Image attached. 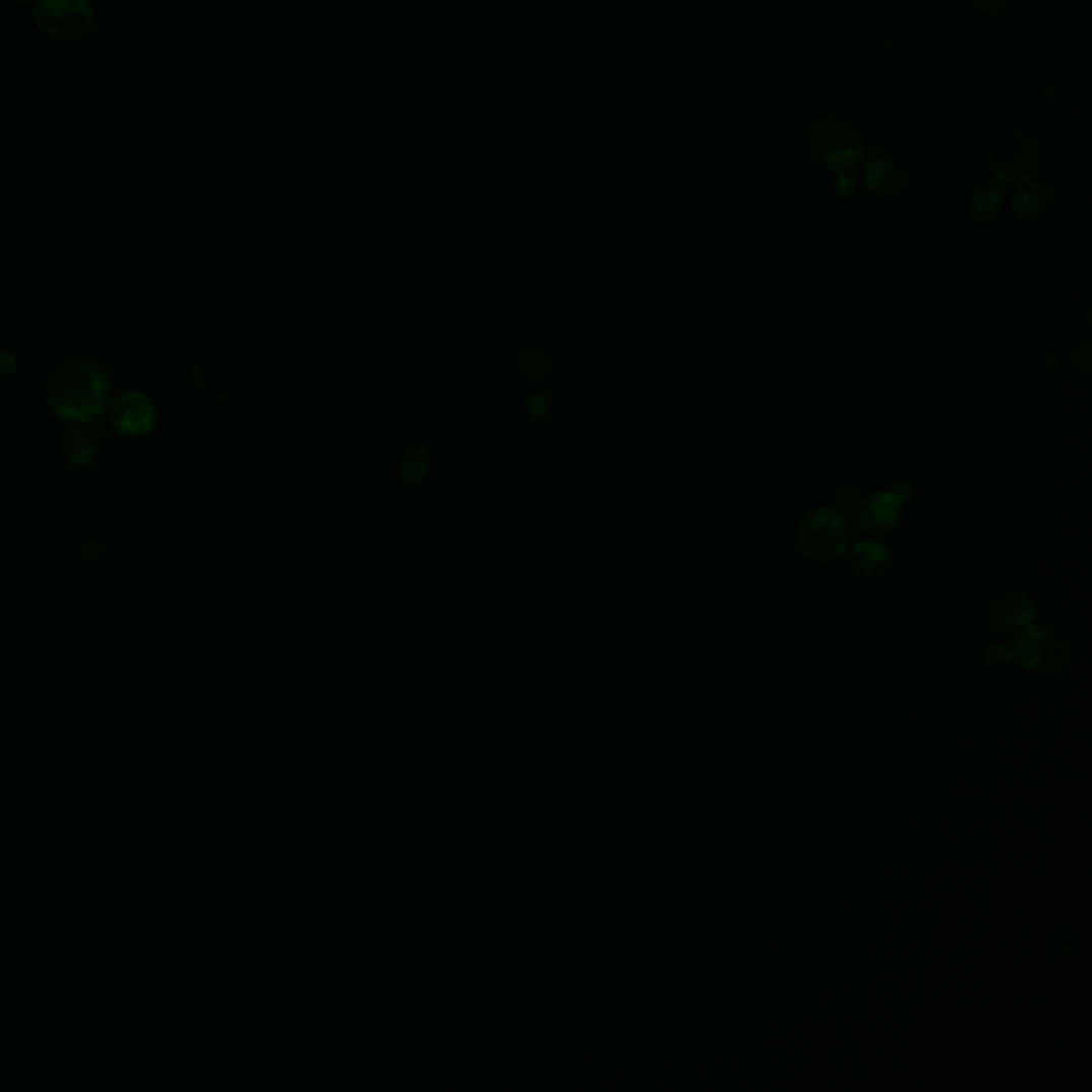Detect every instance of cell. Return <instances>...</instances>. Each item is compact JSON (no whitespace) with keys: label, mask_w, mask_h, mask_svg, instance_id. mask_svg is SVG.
<instances>
[{"label":"cell","mask_w":1092,"mask_h":1092,"mask_svg":"<svg viewBox=\"0 0 1092 1092\" xmlns=\"http://www.w3.org/2000/svg\"><path fill=\"white\" fill-rule=\"evenodd\" d=\"M986 160L1003 187H1026L1041 167V148L1028 131L1007 125L988 137Z\"/></svg>","instance_id":"cell-2"},{"label":"cell","mask_w":1092,"mask_h":1092,"mask_svg":"<svg viewBox=\"0 0 1092 1092\" xmlns=\"http://www.w3.org/2000/svg\"><path fill=\"white\" fill-rule=\"evenodd\" d=\"M112 393L107 369L92 359H73L54 369L48 380V402L56 417L88 423L105 410Z\"/></svg>","instance_id":"cell-1"},{"label":"cell","mask_w":1092,"mask_h":1092,"mask_svg":"<svg viewBox=\"0 0 1092 1092\" xmlns=\"http://www.w3.org/2000/svg\"><path fill=\"white\" fill-rule=\"evenodd\" d=\"M15 369V357L7 350H0V376H7Z\"/></svg>","instance_id":"cell-19"},{"label":"cell","mask_w":1092,"mask_h":1092,"mask_svg":"<svg viewBox=\"0 0 1092 1092\" xmlns=\"http://www.w3.org/2000/svg\"><path fill=\"white\" fill-rule=\"evenodd\" d=\"M986 610H988V626H991L995 634H1005L1009 630H1022L1028 624H1033L1037 616L1033 602H1030L1022 593L1001 595L988 604Z\"/></svg>","instance_id":"cell-9"},{"label":"cell","mask_w":1092,"mask_h":1092,"mask_svg":"<svg viewBox=\"0 0 1092 1092\" xmlns=\"http://www.w3.org/2000/svg\"><path fill=\"white\" fill-rule=\"evenodd\" d=\"M34 22L56 39L73 41L92 30L94 11L88 0H37Z\"/></svg>","instance_id":"cell-6"},{"label":"cell","mask_w":1092,"mask_h":1092,"mask_svg":"<svg viewBox=\"0 0 1092 1092\" xmlns=\"http://www.w3.org/2000/svg\"><path fill=\"white\" fill-rule=\"evenodd\" d=\"M904 173L885 156H875L864 167V187L877 199H896L904 191Z\"/></svg>","instance_id":"cell-10"},{"label":"cell","mask_w":1092,"mask_h":1092,"mask_svg":"<svg viewBox=\"0 0 1092 1092\" xmlns=\"http://www.w3.org/2000/svg\"><path fill=\"white\" fill-rule=\"evenodd\" d=\"M19 3H24V0H19Z\"/></svg>","instance_id":"cell-20"},{"label":"cell","mask_w":1092,"mask_h":1092,"mask_svg":"<svg viewBox=\"0 0 1092 1092\" xmlns=\"http://www.w3.org/2000/svg\"><path fill=\"white\" fill-rule=\"evenodd\" d=\"M834 191L843 199H854L858 195V179L850 173H841L834 181Z\"/></svg>","instance_id":"cell-17"},{"label":"cell","mask_w":1092,"mask_h":1092,"mask_svg":"<svg viewBox=\"0 0 1092 1092\" xmlns=\"http://www.w3.org/2000/svg\"><path fill=\"white\" fill-rule=\"evenodd\" d=\"M1016 657L1035 674H1059L1067 670L1076 657L1071 638L1049 624H1028L1016 638Z\"/></svg>","instance_id":"cell-4"},{"label":"cell","mask_w":1092,"mask_h":1092,"mask_svg":"<svg viewBox=\"0 0 1092 1092\" xmlns=\"http://www.w3.org/2000/svg\"><path fill=\"white\" fill-rule=\"evenodd\" d=\"M852 523L836 508H817L798 525L800 553L813 562H832L850 549Z\"/></svg>","instance_id":"cell-5"},{"label":"cell","mask_w":1092,"mask_h":1092,"mask_svg":"<svg viewBox=\"0 0 1092 1092\" xmlns=\"http://www.w3.org/2000/svg\"><path fill=\"white\" fill-rule=\"evenodd\" d=\"M984 662L991 666H1007L1009 662H1012V651H1009V647L1005 645H993L986 649Z\"/></svg>","instance_id":"cell-16"},{"label":"cell","mask_w":1092,"mask_h":1092,"mask_svg":"<svg viewBox=\"0 0 1092 1092\" xmlns=\"http://www.w3.org/2000/svg\"><path fill=\"white\" fill-rule=\"evenodd\" d=\"M856 521L864 535L869 538H883L894 531V527L900 521L902 504L894 493H873V496L864 498L860 504H856Z\"/></svg>","instance_id":"cell-7"},{"label":"cell","mask_w":1092,"mask_h":1092,"mask_svg":"<svg viewBox=\"0 0 1092 1092\" xmlns=\"http://www.w3.org/2000/svg\"><path fill=\"white\" fill-rule=\"evenodd\" d=\"M852 566L862 576H877L890 566V551L875 540H860L852 549Z\"/></svg>","instance_id":"cell-12"},{"label":"cell","mask_w":1092,"mask_h":1092,"mask_svg":"<svg viewBox=\"0 0 1092 1092\" xmlns=\"http://www.w3.org/2000/svg\"><path fill=\"white\" fill-rule=\"evenodd\" d=\"M60 450H63L65 459L71 465L86 467L96 457L98 442H96L92 431H88L84 427H77V429L67 431V434L63 436V440H60Z\"/></svg>","instance_id":"cell-11"},{"label":"cell","mask_w":1092,"mask_h":1092,"mask_svg":"<svg viewBox=\"0 0 1092 1092\" xmlns=\"http://www.w3.org/2000/svg\"><path fill=\"white\" fill-rule=\"evenodd\" d=\"M112 423L125 436H146L156 425V408L148 395L129 390L112 404Z\"/></svg>","instance_id":"cell-8"},{"label":"cell","mask_w":1092,"mask_h":1092,"mask_svg":"<svg viewBox=\"0 0 1092 1092\" xmlns=\"http://www.w3.org/2000/svg\"><path fill=\"white\" fill-rule=\"evenodd\" d=\"M975 3L979 11L988 17H999L1007 7V0H975Z\"/></svg>","instance_id":"cell-18"},{"label":"cell","mask_w":1092,"mask_h":1092,"mask_svg":"<svg viewBox=\"0 0 1092 1092\" xmlns=\"http://www.w3.org/2000/svg\"><path fill=\"white\" fill-rule=\"evenodd\" d=\"M1049 201V191L1045 181H1035L1033 187H1024L1014 195L1012 208L1020 218H1035L1043 205Z\"/></svg>","instance_id":"cell-14"},{"label":"cell","mask_w":1092,"mask_h":1092,"mask_svg":"<svg viewBox=\"0 0 1092 1092\" xmlns=\"http://www.w3.org/2000/svg\"><path fill=\"white\" fill-rule=\"evenodd\" d=\"M107 555H110V547L100 538H86V540H81L79 547L75 549V558L86 564H96V562L107 560Z\"/></svg>","instance_id":"cell-15"},{"label":"cell","mask_w":1092,"mask_h":1092,"mask_svg":"<svg viewBox=\"0 0 1092 1092\" xmlns=\"http://www.w3.org/2000/svg\"><path fill=\"white\" fill-rule=\"evenodd\" d=\"M1003 205H1005V195L1001 189L997 187L981 189L971 199V218L977 224H993L1001 216Z\"/></svg>","instance_id":"cell-13"},{"label":"cell","mask_w":1092,"mask_h":1092,"mask_svg":"<svg viewBox=\"0 0 1092 1092\" xmlns=\"http://www.w3.org/2000/svg\"><path fill=\"white\" fill-rule=\"evenodd\" d=\"M809 146L817 160L834 171H850L867 156V139L854 120L841 114H823L809 129Z\"/></svg>","instance_id":"cell-3"}]
</instances>
